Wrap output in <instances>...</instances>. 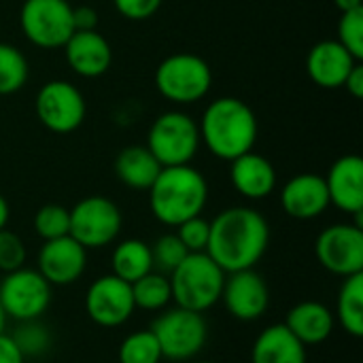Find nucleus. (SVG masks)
Masks as SVG:
<instances>
[{
  "label": "nucleus",
  "mask_w": 363,
  "mask_h": 363,
  "mask_svg": "<svg viewBox=\"0 0 363 363\" xmlns=\"http://www.w3.org/2000/svg\"><path fill=\"white\" fill-rule=\"evenodd\" d=\"M270 245L266 217L251 206H232L211 221L206 253L225 272L255 268Z\"/></svg>",
  "instance_id": "nucleus-1"
},
{
  "label": "nucleus",
  "mask_w": 363,
  "mask_h": 363,
  "mask_svg": "<svg viewBox=\"0 0 363 363\" xmlns=\"http://www.w3.org/2000/svg\"><path fill=\"white\" fill-rule=\"evenodd\" d=\"M198 128L206 149L225 162L253 151L259 130L253 108L232 96L213 100L204 108Z\"/></svg>",
  "instance_id": "nucleus-2"
},
{
  "label": "nucleus",
  "mask_w": 363,
  "mask_h": 363,
  "mask_svg": "<svg viewBox=\"0 0 363 363\" xmlns=\"http://www.w3.org/2000/svg\"><path fill=\"white\" fill-rule=\"evenodd\" d=\"M208 200V183L194 166L162 168L149 187V208L153 217L170 228L202 215Z\"/></svg>",
  "instance_id": "nucleus-3"
},
{
  "label": "nucleus",
  "mask_w": 363,
  "mask_h": 363,
  "mask_svg": "<svg viewBox=\"0 0 363 363\" xmlns=\"http://www.w3.org/2000/svg\"><path fill=\"white\" fill-rule=\"evenodd\" d=\"M168 279L177 306L204 315L221 300L225 272L204 251L187 253V257L170 272Z\"/></svg>",
  "instance_id": "nucleus-4"
},
{
  "label": "nucleus",
  "mask_w": 363,
  "mask_h": 363,
  "mask_svg": "<svg viewBox=\"0 0 363 363\" xmlns=\"http://www.w3.org/2000/svg\"><path fill=\"white\" fill-rule=\"evenodd\" d=\"M202 145L200 128L194 117L183 111H166L157 115L147 134V149L162 168L187 166L198 155Z\"/></svg>",
  "instance_id": "nucleus-5"
},
{
  "label": "nucleus",
  "mask_w": 363,
  "mask_h": 363,
  "mask_svg": "<svg viewBox=\"0 0 363 363\" xmlns=\"http://www.w3.org/2000/svg\"><path fill=\"white\" fill-rule=\"evenodd\" d=\"M213 85V70L200 55L172 53L155 70V89L174 104L202 100Z\"/></svg>",
  "instance_id": "nucleus-6"
},
{
  "label": "nucleus",
  "mask_w": 363,
  "mask_h": 363,
  "mask_svg": "<svg viewBox=\"0 0 363 363\" xmlns=\"http://www.w3.org/2000/svg\"><path fill=\"white\" fill-rule=\"evenodd\" d=\"M162 349V357L170 362H191L206 345L208 325L202 313L174 306L164 311L151 325Z\"/></svg>",
  "instance_id": "nucleus-7"
},
{
  "label": "nucleus",
  "mask_w": 363,
  "mask_h": 363,
  "mask_svg": "<svg viewBox=\"0 0 363 363\" xmlns=\"http://www.w3.org/2000/svg\"><path fill=\"white\" fill-rule=\"evenodd\" d=\"M123 225L119 206L104 196H87L70 208V232L85 249H102L111 245Z\"/></svg>",
  "instance_id": "nucleus-8"
},
{
  "label": "nucleus",
  "mask_w": 363,
  "mask_h": 363,
  "mask_svg": "<svg viewBox=\"0 0 363 363\" xmlns=\"http://www.w3.org/2000/svg\"><path fill=\"white\" fill-rule=\"evenodd\" d=\"M19 23L34 47H64L74 32L72 4L68 0H26L19 11Z\"/></svg>",
  "instance_id": "nucleus-9"
},
{
  "label": "nucleus",
  "mask_w": 363,
  "mask_h": 363,
  "mask_svg": "<svg viewBox=\"0 0 363 363\" xmlns=\"http://www.w3.org/2000/svg\"><path fill=\"white\" fill-rule=\"evenodd\" d=\"M51 304V285L36 268H19L0 283V306L15 321L40 319Z\"/></svg>",
  "instance_id": "nucleus-10"
},
{
  "label": "nucleus",
  "mask_w": 363,
  "mask_h": 363,
  "mask_svg": "<svg viewBox=\"0 0 363 363\" xmlns=\"http://www.w3.org/2000/svg\"><path fill=\"white\" fill-rule=\"evenodd\" d=\"M36 117L38 121L55 134H70L85 121V98L70 81H47L36 94Z\"/></svg>",
  "instance_id": "nucleus-11"
},
{
  "label": "nucleus",
  "mask_w": 363,
  "mask_h": 363,
  "mask_svg": "<svg viewBox=\"0 0 363 363\" xmlns=\"http://www.w3.org/2000/svg\"><path fill=\"white\" fill-rule=\"evenodd\" d=\"M319 264L336 274L351 277L363 272V225L334 223L325 228L315 242Z\"/></svg>",
  "instance_id": "nucleus-12"
},
{
  "label": "nucleus",
  "mask_w": 363,
  "mask_h": 363,
  "mask_svg": "<svg viewBox=\"0 0 363 363\" xmlns=\"http://www.w3.org/2000/svg\"><path fill=\"white\" fill-rule=\"evenodd\" d=\"M134 311L132 285L115 274L98 277L85 291V313L100 328H119Z\"/></svg>",
  "instance_id": "nucleus-13"
},
{
  "label": "nucleus",
  "mask_w": 363,
  "mask_h": 363,
  "mask_svg": "<svg viewBox=\"0 0 363 363\" xmlns=\"http://www.w3.org/2000/svg\"><path fill=\"white\" fill-rule=\"evenodd\" d=\"M228 313L238 321H257L270 304V291L259 272L253 268L225 274L221 300Z\"/></svg>",
  "instance_id": "nucleus-14"
},
{
  "label": "nucleus",
  "mask_w": 363,
  "mask_h": 363,
  "mask_svg": "<svg viewBox=\"0 0 363 363\" xmlns=\"http://www.w3.org/2000/svg\"><path fill=\"white\" fill-rule=\"evenodd\" d=\"M87 266V249L79 245L72 236H62L45 240L38 257L36 270L45 277L51 287H66L79 281Z\"/></svg>",
  "instance_id": "nucleus-15"
},
{
  "label": "nucleus",
  "mask_w": 363,
  "mask_h": 363,
  "mask_svg": "<svg viewBox=\"0 0 363 363\" xmlns=\"http://www.w3.org/2000/svg\"><path fill=\"white\" fill-rule=\"evenodd\" d=\"M283 211L298 221L321 217L330 206V194L321 174L304 172L291 177L281 189Z\"/></svg>",
  "instance_id": "nucleus-16"
},
{
  "label": "nucleus",
  "mask_w": 363,
  "mask_h": 363,
  "mask_svg": "<svg viewBox=\"0 0 363 363\" xmlns=\"http://www.w3.org/2000/svg\"><path fill=\"white\" fill-rule=\"evenodd\" d=\"M68 66L83 79H96L108 72L113 64L111 43L98 30H74L64 45Z\"/></svg>",
  "instance_id": "nucleus-17"
},
{
  "label": "nucleus",
  "mask_w": 363,
  "mask_h": 363,
  "mask_svg": "<svg viewBox=\"0 0 363 363\" xmlns=\"http://www.w3.org/2000/svg\"><path fill=\"white\" fill-rule=\"evenodd\" d=\"M330 194V204L349 215L363 213V160L359 155L338 157L323 177Z\"/></svg>",
  "instance_id": "nucleus-18"
},
{
  "label": "nucleus",
  "mask_w": 363,
  "mask_h": 363,
  "mask_svg": "<svg viewBox=\"0 0 363 363\" xmlns=\"http://www.w3.org/2000/svg\"><path fill=\"white\" fill-rule=\"evenodd\" d=\"M355 60L338 40H321L306 55V72L315 85L323 89H340L353 70Z\"/></svg>",
  "instance_id": "nucleus-19"
},
{
  "label": "nucleus",
  "mask_w": 363,
  "mask_h": 363,
  "mask_svg": "<svg viewBox=\"0 0 363 363\" xmlns=\"http://www.w3.org/2000/svg\"><path fill=\"white\" fill-rule=\"evenodd\" d=\"M230 179L234 189L247 200H264L277 189V170L264 155L249 151L232 160Z\"/></svg>",
  "instance_id": "nucleus-20"
},
{
  "label": "nucleus",
  "mask_w": 363,
  "mask_h": 363,
  "mask_svg": "<svg viewBox=\"0 0 363 363\" xmlns=\"http://www.w3.org/2000/svg\"><path fill=\"white\" fill-rule=\"evenodd\" d=\"M304 347H315L325 342L336 328V317L334 313L315 300H306L289 308L287 319L283 323Z\"/></svg>",
  "instance_id": "nucleus-21"
},
{
  "label": "nucleus",
  "mask_w": 363,
  "mask_h": 363,
  "mask_svg": "<svg viewBox=\"0 0 363 363\" xmlns=\"http://www.w3.org/2000/svg\"><path fill=\"white\" fill-rule=\"evenodd\" d=\"M251 363H306V347L283 325H268L251 347Z\"/></svg>",
  "instance_id": "nucleus-22"
},
{
  "label": "nucleus",
  "mask_w": 363,
  "mask_h": 363,
  "mask_svg": "<svg viewBox=\"0 0 363 363\" xmlns=\"http://www.w3.org/2000/svg\"><path fill=\"white\" fill-rule=\"evenodd\" d=\"M160 170H162L160 162L143 145L125 147L115 157L117 179L134 191H149V187L157 179Z\"/></svg>",
  "instance_id": "nucleus-23"
},
{
  "label": "nucleus",
  "mask_w": 363,
  "mask_h": 363,
  "mask_svg": "<svg viewBox=\"0 0 363 363\" xmlns=\"http://www.w3.org/2000/svg\"><path fill=\"white\" fill-rule=\"evenodd\" d=\"M111 264H113L111 274H115L121 281L132 285L134 281H138L140 277H145L153 270L151 245H147L138 238L121 240L111 255Z\"/></svg>",
  "instance_id": "nucleus-24"
},
{
  "label": "nucleus",
  "mask_w": 363,
  "mask_h": 363,
  "mask_svg": "<svg viewBox=\"0 0 363 363\" xmlns=\"http://www.w3.org/2000/svg\"><path fill=\"white\" fill-rule=\"evenodd\" d=\"M336 321L353 338L363 336V272L345 277L338 300H336Z\"/></svg>",
  "instance_id": "nucleus-25"
},
{
  "label": "nucleus",
  "mask_w": 363,
  "mask_h": 363,
  "mask_svg": "<svg viewBox=\"0 0 363 363\" xmlns=\"http://www.w3.org/2000/svg\"><path fill=\"white\" fill-rule=\"evenodd\" d=\"M132 296H134V306L157 313L172 302V289H170V279L162 272H149L140 277L138 281L132 283Z\"/></svg>",
  "instance_id": "nucleus-26"
},
{
  "label": "nucleus",
  "mask_w": 363,
  "mask_h": 363,
  "mask_svg": "<svg viewBox=\"0 0 363 363\" xmlns=\"http://www.w3.org/2000/svg\"><path fill=\"white\" fill-rule=\"evenodd\" d=\"M30 77L26 55L6 43H0V96L17 94Z\"/></svg>",
  "instance_id": "nucleus-27"
},
{
  "label": "nucleus",
  "mask_w": 363,
  "mask_h": 363,
  "mask_svg": "<svg viewBox=\"0 0 363 363\" xmlns=\"http://www.w3.org/2000/svg\"><path fill=\"white\" fill-rule=\"evenodd\" d=\"M117 359L119 363H160L164 357L153 332L140 330V332H132L121 340Z\"/></svg>",
  "instance_id": "nucleus-28"
},
{
  "label": "nucleus",
  "mask_w": 363,
  "mask_h": 363,
  "mask_svg": "<svg viewBox=\"0 0 363 363\" xmlns=\"http://www.w3.org/2000/svg\"><path fill=\"white\" fill-rule=\"evenodd\" d=\"M15 345L19 347V351L23 353V357H40L51 349V332L47 325H43L38 319L32 321H19L17 330L11 334Z\"/></svg>",
  "instance_id": "nucleus-29"
},
{
  "label": "nucleus",
  "mask_w": 363,
  "mask_h": 363,
  "mask_svg": "<svg viewBox=\"0 0 363 363\" xmlns=\"http://www.w3.org/2000/svg\"><path fill=\"white\" fill-rule=\"evenodd\" d=\"M32 225H34L36 236L43 238V242L68 236V232H70V211L60 206V204H45V206H40L36 211Z\"/></svg>",
  "instance_id": "nucleus-30"
},
{
  "label": "nucleus",
  "mask_w": 363,
  "mask_h": 363,
  "mask_svg": "<svg viewBox=\"0 0 363 363\" xmlns=\"http://www.w3.org/2000/svg\"><path fill=\"white\" fill-rule=\"evenodd\" d=\"M187 253L189 251L183 247V242L179 240L177 234H164L151 247L153 268H160L162 272H168L170 274L187 257Z\"/></svg>",
  "instance_id": "nucleus-31"
},
{
  "label": "nucleus",
  "mask_w": 363,
  "mask_h": 363,
  "mask_svg": "<svg viewBox=\"0 0 363 363\" xmlns=\"http://www.w3.org/2000/svg\"><path fill=\"white\" fill-rule=\"evenodd\" d=\"M355 60H363V9L340 15L338 38H336Z\"/></svg>",
  "instance_id": "nucleus-32"
},
{
  "label": "nucleus",
  "mask_w": 363,
  "mask_h": 363,
  "mask_svg": "<svg viewBox=\"0 0 363 363\" xmlns=\"http://www.w3.org/2000/svg\"><path fill=\"white\" fill-rule=\"evenodd\" d=\"M174 234L179 236V240L189 253H204L208 245V236H211V221H206L202 215L191 217L183 221L181 225H177Z\"/></svg>",
  "instance_id": "nucleus-33"
},
{
  "label": "nucleus",
  "mask_w": 363,
  "mask_h": 363,
  "mask_svg": "<svg viewBox=\"0 0 363 363\" xmlns=\"http://www.w3.org/2000/svg\"><path fill=\"white\" fill-rule=\"evenodd\" d=\"M26 245L23 240L11 232V230H0V272L9 274L13 270L23 268L26 264Z\"/></svg>",
  "instance_id": "nucleus-34"
},
{
  "label": "nucleus",
  "mask_w": 363,
  "mask_h": 363,
  "mask_svg": "<svg viewBox=\"0 0 363 363\" xmlns=\"http://www.w3.org/2000/svg\"><path fill=\"white\" fill-rule=\"evenodd\" d=\"M113 2L121 17L130 21H145L160 11L164 0H113Z\"/></svg>",
  "instance_id": "nucleus-35"
},
{
  "label": "nucleus",
  "mask_w": 363,
  "mask_h": 363,
  "mask_svg": "<svg viewBox=\"0 0 363 363\" xmlns=\"http://www.w3.org/2000/svg\"><path fill=\"white\" fill-rule=\"evenodd\" d=\"M26 357L15 345L13 336L6 332H0V363H23Z\"/></svg>",
  "instance_id": "nucleus-36"
},
{
  "label": "nucleus",
  "mask_w": 363,
  "mask_h": 363,
  "mask_svg": "<svg viewBox=\"0 0 363 363\" xmlns=\"http://www.w3.org/2000/svg\"><path fill=\"white\" fill-rule=\"evenodd\" d=\"M72 26L74 30H96L98 13L91 6H72Z\"/></svg>",
  "instance_id": "nucleus-37"
},
{
  "label": "nucleus",
  "mask_w": 363,
  "mask_h": 363,
  "mask_svg": "<svg viewBox=\"0 0 363 363\" xmlns=\"http://www.w3.org/2000/svg\"><path fill=\"white\" fill-rule=\"evenodd\" d=\"M342 87H347V91L355 98V100H362L363 98V64H355L353 66V70L349 72V77H347V81H345V85Z\"/></svg>",
  "instance_id": "nucleus-38"
},
{
  "label": "nucleus",
  "mask_w": 363,
  "mask_h": 363,
  "mask_svg": "<svg viewBox=\"0 0 363 363\" xmlns=\"http://www.w3.org/2000/svg\"><path fill=\"white\" fill-rule=\"evenodd\" d=\"M334 2L340 9V13H349V11L363 9V0H334Z\"/></svg>",
  "instance_id": "nucleus-39"
},
{
  "label": "nucleus",
  "mask_w": 363,
  "mask_h": 363,
  "mask_svg": "<svg viewBox=\"0 0 363 363\" xmlns=\"http://www.w3.org/2000/svg\"><path fill=\"white\" fill-rule=\"evenodd\" d=\"M9 217H11V206H9L6 198L0 194V230H4V228H6Z\"/></svg>",
  "instance_id": "nucleus-40"
},
{
  "label": "nucleus",
  "mask_w": 363,
  "mask_h": 363,
  "mask_svg": "<svg viewBox=\"0 0 363 363\" xmlns=\"http://www.w3.org/2000/svg\"><path fill=\"white\" fill-rule=\"evenodd\" d=\"M4 323H6V315H4V311L0 306V332H4Z\"/></svg>",
  "instance_id": "nucleus-41"
},
{
  "label": "nucleus",
  "mask_w": 363,
  "mask_h": 363,
  "mask_svg": "<svg viewBox=\"0 0 363 363\" xmlns=\"http://www.w3.org/2000/svg\"><path fill=\"white\" fill-rule=\"evenodd\" d=\"M189 363H215V362H189Z\"/></svg>",
  "instance_id": "nucleus-42"
}]
</instances>
